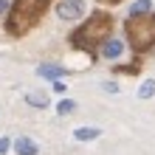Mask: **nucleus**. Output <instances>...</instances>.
Returning <instances> with one entry per match:
<instances>
[{
    "label": "nucleus",
    "mask_w": 155,
    "mask_h": 155,
    "mask_svg": "<svg viewBox=\"0 0 155 155\" xmlns=\"http://www.w3.org/2000/svg\"><path fill=\"white\" fill-rule=\"evenodd\" d=\"M110 28H113L110 14L107 12H96L93 17H87V20L71 34V45L79 48V51H85V54H90V57H99L104 40L110 37Z\"/></svg>",
    "instance_id": "nucleus-1"
},
{
    "label": "nucleus",
    "mask_w": 155,
    "mask_h": 155,
    "mask_svg": "<svg viewBox=\"0 0 155 155\" xmlns=\"http://www.w3.org/2000/svg\"><path fill=\"white\" fill-rule=\"evenodd\" d=\"M48 6H51V0H14L12 12H8V20H6V31L12 37H25L42 20Z\"/></svg>",
    "instance_id": "nucleus-2"
},
{
    "label": "nucleus",
    "mask_w": 155,
    "mask_h": 155,
    "mask_svg": "<svg viewBox=\"0 0 155 155\" xmlns=\"http://www.w3.org/2000/svg\"><path fill=\"white\" fill-rule=\"evenodd\" d=\"M124 31H127V40H130L135 54L150 51L155 45V12L138 14V17H127Z\"/></svg>",
    "instance_id": "nucleus-3"
},
{
    "label": "nucleus",
    "mask_w": 155,
    "mask_h": 155,
    "mask_svg": "<svg viewBox=\"0 0 155 155\" xmlns=\"http://www.w3.org/2000/svg\"><path fill=\"white\" fill-rule=\"evenodd\" d=\"M82 12H85V3L82 0H62V3H57V14L62 20H79Z\"/></svg>",
    "instance_id": "nucleus-4"
},
{
    "label": "nucleus",
    "mask_w": 155,
    "mask_h": 155,
    "mask_svg": "<svg viewBox=\"0 0 155 155\" xmlns=\"http://www.w3.org/2000/svg\"><path fill=\"white\" fill-rule=\"evenodd\" d=\"M124 54V42L121 40H116V37H107L104 45H102V57L104 59H118Z\"/></svg>",
    "instance_id": "nucleus-5"
},
{
    "label": "nucleus",
    "mask_w": 155,
    "mask_h": 155,
    "mask_svg": "<svg viewBox=\"0 0 155 155\" xmlns=\"http://www.w3.org/2000/svg\"><path fill=\"white\" fill-rule=\"evenodd\" d=\"M12 147H14V152H17V155H37V152H40L37 141L25 138V135H23V138H17V141L12 144Z\"/></svg>",
    "instance_id": "nucleus-6"
},
{
    "label": "nucleus",
    "mask_w": 155,
    "mask_h": 155,
    "mask_svg": "<svg viewBox=\"0 0 155 155\" xmlns=\"http://www.w3.org/2000/svg\"><path fill=\"white\" fill-rule=\"evenodd\" d=\"M37 74H40L42 79H62V76H68V71L59 68V65H40Z\"/></svg>",
    "instance_id": "nucleus-7"
},
{
    "label": "nucleus",
    "mask_w": 155,
    "mask_h": 155,
    "mask_svg": "<svg viewBox=\"0 0 155 155\" xmlns=\"http://www.w3.org/2000/svg\"><path fill=\"white\" fill-rule=\"evenodd\" d=\"M99 135H102L99 127H76V130H74L76 141H93V138H99Z\"/></svg>",
    "instance_id": "nucleus-8"
},
{
    "label": "nucleus",
    "mask_w": 155,
    "mask_h": 155,
    "mask_svg": "<svg viewBox=\"0 0 155 155\" xmlns=\"http://www.w3.org/2000/svg\"><path fill=\"white\" fill-rule=\"evenodd\" d=\"M25 102H28L31 107H48V96L45 93H40V90H31V93H25Z\"/></svg>",
    "instance_id": "nucleus-9"
},
{
    "label": "nucleus",
    "mask_w": 155,
    "mask_h": 155,
    "mask_svg": "<svg viewBox=\"0 0 155 155\" xmlns=\"http://www.w3.org/2000/svg\"><path fill=\"white\" fill-rule=\"evenodd\" d=\"M152 12V0H135L130 6V17H138V14H147Z\"/></svg>",
    "instance_id": "nucleus-10"
},
{
    "label": "nucleus",
    "mask_w": 155,
    "mask_h": 155,
    "mask_svg": "<svg viewBox=\"0 0 155 155\" xmlns=\"http://www.w3.org/2000/svg\"><path fill=\"white\" fill-rule=\"evenodd\" d=\"M152 96H155V79L141 82V87H138V99H152Z\"/></svg>",
    "instance_id": "nucleus-11"
},
{
    "label": "nucleus",
    "mask_w": 155,
    "mask_h": 155,
    "mask_svg": "<svg viewBox=\"0 0 155 155\" xmlns=\"http://www.w3.org/2000/svg\"><path fill=\"white\" fill-rule=\"evenodd\" d=\"M76 110V102H71V99H62V102L57 104V113L59 116H68V113H74Z\"/></svg>",
    "instance_id": "nucleus-12"
},
{
    "label": "nucleus",
    "mask_w": 155,
    "mask_h": 155,
    "mask_svg": "<svg viewBox=\"0 0 155 155\" xmlns=\"http://www.w3.org/2000/svg\"><path fill=\"white\" fill-rule=\"evenodd\" d=\"M8 147H12V138H0V155H6Z\"/></svg>",
    "instance_id": "nucleus-13"
},
{
    "label": "nucleus",
    "mask_w": 155,
    "mask_h": 155,
    "mask_svg": "<svg viewBox=\"0 0 155 155\" xmlns=\"http://www.w3.org/2000/svg\"><path fill=\"white\" fill-rule=\"evenodd\" d=\"M104 90H107V93H116L118 85H116V82H104Z\"/></svg>",
    "instance_id": "nucleus-14"
},
{
    "label": "nucleus",
    "mask_w": 155,
    "mask_h": 155,
    "mask_svg": "<svg viewBox=\"0 0 155 155\" xmlns=\"http://www.w3.org/2000/svg\"><path fill=\"white\" fill-rule=\"evenodd\" d=\"M54 90H57V93H65V82H57V79H54Z\"/></svg>",
    "instance_id": "nucleus-15"
},
{
    "label": "nucleus",
    "mask_w": 155,
    "mask_h": 155,
    "mask_svg": "<svg viewBox=\"0 0 155 155\" xmlns=\"http://www.w3.org/2000/svg\"><path fill=\"white\" fill-rule=\"evenodd\" d=\"M3 12H8V0H0V14Z\"/></svg>",
    "instance_id": "nucleus-16"
},
{
    "label": "nucleus",
    "mask_w": 155,
    "mask_h": 155,
    "mask_svg": "<svg viewBox=\"0 0 155 155\" xmlns=\"http://www.w3.org/2000/svg\"><path fill=\"white\" fill-rule=\"evenodd\" d=\"M99 3H107V6H113V3H121V0H99Z\"/></svg>",
    "instance_id": "nucleus-17"
}]
</instances>
